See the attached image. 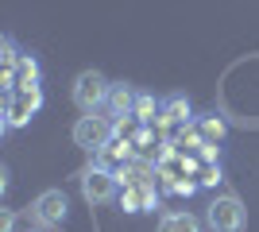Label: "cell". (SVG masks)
I'll return each mask as SVG.
<instances>
[{"label":"cell","mask_w":259,"mask_h":232,"mask_svg":"<svg viewBox=\"0 0 259 232\" xmlns=\"http://www.w3.org/2000/svg\"><path fill=\"white\" fill-rule=\"evenodd\" d=\"M205 224L213 232H244L248 224V209H244V201L236 194H221L205 205Z\"/></svg>","instance_id":"6da1fadb"},{"label":"cell","mask_w":259,"mask_h":232,"mask_svg":"<svg viewBox=\"0 0 259 232\" xmlns=\"http://www.w3.org/2000/svg\"><path fill=\"white\" fill-rule=\"evenodd\" d=\"M108 93H112V85H108V77L101 70H81L74 77V85H70V97L81 112H97L101 105H108Z\"/></svg>","instance_id":"7a4b0ae2"},{"label":"cell","mask_w":259,"mask_h":232,"mask_svg":"<svg viewBox=\"0 0 259 232\" xmlns=\"http://www.w3.org/2000/svg\"><path fill=\"white\" fill-rule=\"evenodd\" d=\"M43 109V89L23 85L16 93H4V128H23L31 124V116Z\"/></svg>","instance_id":"3957f363"},{"label":"cell","mask_w":259,"mask_h":232,"mask_svg":"<svg viewBox=\"0 0 259 232\" xmlns=\"http://www.w3.org/2000/svg\"><path fill=\"white\" fill-rule=\"evenodd\" d=\"M112 140H116V120H108V116L85 112V116L74 124V144L85 147V151H93V155H97L101 147H108Z\"/></svg>","instance_id":"277c9868"},{"label":"cell","mask_w":259,"mask_h":232,"mask_svg":"<svg viewBox=\"0 0 259 232\" xmlns=\"http://www.w3.org/2000/svg\"><path fill=\"white\" fill-rule=\"evenodd\" d=\"M116 186H120V178L112 170H105V166H93V170L81 174V194H85L89 205H108L112 198H120Z\"/></svg>","instance_id":"5b68a950"},{"label":"cell","mask_w":259,"mask_h":232,"mask_svg":"<svg viewBox=\"0 0 259 232\" xmlns=\"http://www.w3.org/2000/svg\"><path fill=\"white\" fill-rule=\"evenodd\" d=\"M66 213H70V201H66L62 190H43L31 205V217L39 224H47V228H58V224L66 221Z\"/></svg>","instance_id":"8992f818"},{"label":"cell","mask_w":259,"mask_h":232,"mask_svg":"<svg viewBox=\"0 0 259 232\" xmlns=\"http://www.w3.org/2000/svg\"><path fill=\"white\" fill-rule=\"evenodd\" d=\"M155 205H159V198H155L151 182H132V186L120 190V209L124 213H147Z\"/></svg>","instance_id":"52a82bcc"},{"label":"cell","mask_w":259,"mask_h":232,"mask_svg":"<svg viewBox=\"0 0 259 232\" xmlns=\"http://www.w3.org/2000/svg\"><path fill=\"white\" fill-rule=\"evenodd\" d=\"M159 132H166V135H174V132H186L190 128V101L186 97H170L166 105H162V112H159Z\"/></svg>","instance_id":"ba28073f"},{"label":"cell","mask_w":259,"mask_h":232,"mask_svg":"<svg viewBox=\"0 0 259 232\" xmlns=\"http://www.w3.org/2000/svg\"><path fill=\"white\" fill-rule=\"evenodd\" d=\"M132 155H136V144H132V140H124V135H116L108 147H101V151H97V166H105V170L120 174V170L132 163Z\"/></svg>","instance_id":"9c48e42d"},{"label":"cell","mask_w":259,"mask_h":232,"mask_svg":"<svg viewBox=\"0 0 259 232\" xmlns=\"http://www.w3.org/2000/svg\"><path fill=\"white\" fill-rule=\"evenodd\" d=\"M197 135H201V144H221L228 135V124H225V116H217V112H205V116H197Z\"/></svg>","instance_id":"30bf717a"},{"label":"cell","mask_w":259,"mask_h":232,"mask_svg":"<svg viewBox=\"0 0 259 232\" xmlns=\"http://www.w3.org/2000/svg\"><path fill=\"white\" fill-rule=\"evenodd\" d=\"M159 232H201V221L194 213H162Z\"/></svg>","instance_id":"8fae6325"},{"label":"cell","mask_w":259,"mask_h":232,"mask_svg":"<svg viewBox=\"0 0 259 232\" xmlns=\"http://www.w3.org/2000/svg\"><path fill=\"white\" fill-rule=\"evenodd\" d=\"M136 97H140V93H132L128 85H112V93H108V112H112V116H132Z\"/></svg>","instance_id":"7c38bea8"},{"label":"cell","mask_w":259,"mask_h":232,"mask_svg":"<svg viewBox=\"0 0 259 232\" xmlns=\"http://www.w3.org/2000/svg\"><path fill=\"white\" fill-rule=\"evenodd\" d=\"M159 112H162V105H155L151 93H140V97H136V109H132V116H136L140 124H155V120H159Z\"/></svg>","instance_id":"4fadbf2b"},{"label":"cell","mask_w":259,"mask_h":232,"mask_svg":"<svg viewBox=\"0 0 259 232\" xmlns=\"http://www.w3.org/2000/svg\"><path fill=\"white\" fill-rule=\"evenodd\" d=\"M194 178H197V186H217V182H221V163H217V159H205V163H197Z\"/></svg>","instance_id":"5bb4252c"},{"label":"cell","mask_w":259,"mask_h":232,"mask_svg":"<svg viewBox=\"0 0 259 232\" xmlns=\"http://www.w3.org/2000/svg\"><path fill=\"white\" fill-rule=\"evenodd\" d=\"M0 232H16V217H12V209L0 213Z\"/></svg>","instance_id":"9a60e30c"}]
</instances>
